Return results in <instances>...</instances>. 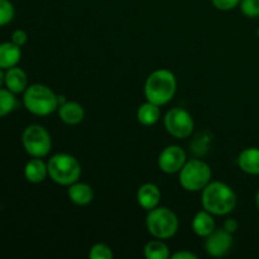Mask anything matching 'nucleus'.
<instances>
[{
	"instance_id": "nucleus-22",
	"label": "nucleus",
	"mask_w": 259,
	"mask_h": 259,
	"mask_svg": "<svg viewBox=\"0 0 259 259\" xmlns=\"http://www.w3.org/2000/svg\"><path fill=\"white\" fill-rule=\"evenodd\" d=\"M14 5L9 0H0V27L9 24L14 19Z\"/></svg>"
},
{
	"instance_id": "nucleus-6",
	"label": "nucleus",
	"mask_w": 259,
	"mask_h": 259,
	"mask_svg": "<svg viewBox=\"0 0 259 259\" xmlns=\"http://www.w3.org/2000/svg\"><path fill=\"white\" fill-rule=\"evenodd\" d=\"M211 168L202 159L192 158L186 161L180 171V184L186 191H202L211 182Z\"/></svg>"
},
{
	"instance_id": "nucleus-31",
	"label": "nucleus",
	"mask_w": 259,
	"mask_h": 259,
	"mask_svg": "<svg viewBox=\"0 0 259 259\" xmlns=\"http://www.w3.org/2000/svg\"><path fill=\"white\" fill-rule=\"evenodd\" d=\"M257 34H258V37H259V28H258V30H257Z\"/></svg>"
},
{
	"instance_id": "nucleus-4",
	"label": "nucleus",
	"mask_w": 259,
	"mask_h": 259,
	"mask_svg": "<svg viewBox=\"0 0 259 259\" xmlns=\"http://www.w3.org/2000/svg\"><path fill=\"white\" fill-rule=\"evenodd\" d=\"M48 176L61 186H70L78 181L81 176V164L76 157L68 153H57L47 163Z\"/></svg>"
},
{
	"instance_id": "nucleus-14",
	"label": "nucleus",
	"mask_w": 259,
	"mask_h": 259,
	"mask_svg": "<svg viewBox=\"0 0 259 259\" xmlns=\"http://www.w3.org/2000/svg\"><path fill=\"white\" fill-rule=\"evenodd\" d=\"M8 90L12 91L13 94H22L24 93L25 89L28 88V77L27 73L23 68L14 66L12 68H8L5 72V82Z\"/></svg>"
},
{
	"instance_id": "nucleus-9",
	"label": "nucleus",
	"mask_w": 259,
	"mask_h": 259,
	"mask_svg": "<svg viewBox=\"0 0 259 259\" xmlns=\"http://www.w3.org/2000/svg\"><path fill=\"white\" fill-rule=\"evenodd\" d=\"M186 152L180 146H168L159 153L158 167L164 174H176L181 171L184 164L186 163Z\"/></svg>"
},
{
	"instance_id": "nucleus-8",
	"label": "nucleus",
	"mask_w": 259,
	"mask_h": 259,
	"mask_svg": "<svg viewBox=\"0 0 259 259\" xmlns=\"http://www.w3.org/2000/svg\"><path fill=\"white\" fill-rule=\"evenodd\" d=\"M164 128L177 139L189 138L195 128L191 114L182 108H174L167 111L164 116Z\"/></svg>"
},
{
	"instance_id": "nucleus-26",
	"label": "nucleus",
	"mask_w": 259,
	"mask_h": 259,
	"mask_svg": "<svg viewBox=\"0 0 259 259\" xmlns=\"http://www.w3.org/2000/svg\"><path fill=\"white\" fill-rule=\"evenodd\" d=\"M12 42L14 45L19 46V47H23L25 43L28 42V34L25 30L23 29H17L12 33Z\"/></svg>"
},
{
	"instance_id": "nucleus-7",
	"label": "nucleus",
	"mask_w": 259,
	"mask_h": 259,
	"mask_svg": "<svg viewBox=\"0 0 259 259\" xmlns=\"http://www.w3.org/2000/svg\"><path fill=\"white\" fill-rule=\"evenodd\" d=\"M22 143L24 151L30 157L43 158L52 149V139L45 126L39 124H32L24 129L22 136Z\"/></svg>"
},
{
	"instance_id": "nucleus-3",
	"label": "nucleus",
	"mask_w": 259,
	"mask_h": 259,
	"mask_svg": "<svg viewBox=\"0 0 259 259\" xmlns=\"http://www.w3.org/2000/svg\"><path fill=\"white\" fill-rule=\"evenodd\" d=\"M23 94L25 109L34 115L47 116L60 106L58 95H56L52 89L42 83H33L28 86Z\"/></svg>"
},
{
	"instance_id": "nucleus-24",
	"label": "nucleus",
	"mask_w": 259,
	"mask_h": 259,
	"mask_svg": "<svg viewBox=\"0 0 259 259\" xmlns=\"http://www.w3.org/2000/svg\"><path fill=\"white\" fill-rule=\"evenodd\" d=\"M240 10L248 18L259 17V0H242L240 2Z\"/></svg>"
},
{
	"instance_id": "nucleus-13",
	"label": "nucleus",
	"mask_w": 259,
	"mask_h": 259,
	"mask_svg": "<svg viewBox=\"0 0 259 259\" xmlns=\"http://www.w3.org/2000/svg\"><path fill=\"white\" fill-rule=\"evenodd\" d=\"M67 196L71 202L78 206H86L94 200V190L85 182H73L68 186Z\"/></svg>"
},
{
	"instance_id": "nucleus-18",
	"label": "nucleus",
	"mask_w": 259,
	"mask_h": 259,
	"mask_svg": "<svg viewBox=\"0 0 259 259\" xmlns=\"http://www.w3.org/2000/svg\"><path fill=\"white\" fill-rule=\"evenodd\" d=\"M48 176V167L40 158L33 157L24 167V177L30 184H40Z\"/></svg>"
},
{
	"instance_id": "nucleus-12",
	"label": "nucleus",
	"mask_w": 259,
	"mask_h": 259,
	"mask_svg": "<svg viewBox=\"0 0 259 259\" xmlns=\"http://www.w3.org/2000/svg\"><path fill=\"white\" fill-rule=\"evenodd\" d=\"M58 115L61 120L67 125H76L83 120L85 110L82 105L76 101H65L58 106Z\"/></svg>"
},
{
	"instance_id": "nucleus-5",
	"label": "nucleus",
	"mask_w": 259,
	"mask_h": 259,
	"mask_svg": "<svg viewBox=\"0 0 259 259\" xmlns=\"http://www.w3.org/2000/svg\"><path fill=\"white\" fill-rule=\"evenodd\" d=\"M146 225L152 237L164 240L176 234L179 230V219L168 207L157 206L148 211Z\"/></svg>"
},
{
	"instance_id": "nucleus-15",
	"label": "nucleus",
	"mask_w": 259,
	"mask_h": 259,
	"mask_svg": "<svg viewBox=\"0 0 259 259\" xmlns=\"http://www.w3.org/2000/svg\"><path fill=\"white\" fill-rule=\"evenodd\" d=\"M238 166L244 174L258 176L259 175V148L249 147L240 152L238 157Z\"/></svg>"
},
{
	"instance_id": "nucleus-17",
	"label": "nucleus",
	"mask_w": 259,
	"mask_h": 259,
	"mask_svg": "<svg viewBox=\"0 0 259 259\" xmlns=\"http://www.w3.org/2000/svg\"><path fill=\"white\" fill-rule=\"evenodd\" d=\"M215 229H217V225H215L214 215L205 209L197 212L192 219V230L199 237L206 238Z\"/></svg>"
},
{
	"instance_id": "nucleus-2",
	"label": "nucleus",
	"mask_w": 259,
	"mask_h": 259,
	"mask_svg": "<svg viewBox=\"0 0 259 259\" xmlns=\"http://www.w3.org/2000/svg\"><path fill=\"white\" fill-rule=\"evenodd\" d=\"M176 89L177 80L174 72L166 68H159L147 77L144 83V95L147 101L163 106L174 99Z\"/></svg>"
},
{
	"instance_id": "nucleus-19",
	"label": "nucleus",
	"mask_w": 259,
	"mask_h": 259,
	"mask_svg": "<svg viewBox=\"0 0 259 259\" xmlns=\"http://www.w3.org/2000/svg\"><path fill=\"white\" fill-rule=\"evenodd\" d=\"M159 108L161 106L156 105L151 101H146L137 110V119L144 126L154 125L161 118V109Z\"/></svg>"
},
{
	"instance_id": "nucleus-25",
	"label": "nucleus",
	"mask_w": 259,
	"mask_h": 259,
	"mask_svg": "<svg viewBox=\"0 0 259 259\" xmlns=\"http://www.w3.org/2000/svg\"><path fill=\"white\" fill-rule=\"evenodd\" d=\"M242 0H211L212 5L217 8L218 10H223V12H228L234 8H237L240 4Z\"/></svg>"
},
{
	"instance_id": "nucleus-11",
	"label": "nucleus",
	"mask_w": 259,
	"mask_h": 259,
	"mask_svg": "<svg viewBox=\"0 0 259 259\" xmlns=\"http://www.w3.org/2000/svg\"><path fill=\"white\" fill-rule=\"evenodd\" d=\"M137 201L144 210L154 209L161 201V191L154 184H144L137 191Z\"/></svg>"
},
{
	"instance_id": "nucleus-20",
	"label": "nucleus",
	"mask_w": 259,
	"mask_h": 259,
	"mask_svg": "<svg viewBox=\"0 0 259 259\" xmlns=\"http://www.w3.org/2000/svg\"><path fill=\"white\" fill-rule=\"evenodd\" d=\"M144 257L147 259H168L169 249L162 239L149 240L144 247Z\"/></svg>"
},
{
	"instance_id": "nucleus-21",
	"label": "nucleus",
	"mask_w": 259,
	"mask_h": 259,
	"mask_svg": "<svg viewBox=\"0 0 259 259\" xmlns=\"http://www.w3.org/2000/svg\"><path fill=\"white\" fill-rule=\"evenodd\" d=\"M17 106L18 101L15 94L8 89L0 88V118L9 115L14 109H17Z\"/></svg>"
},
{
	"instance_id": "nucleus-1",
	"label": "nucleus",
	"mask_w": 259,
	"mask_h": 259,
	"mask_svg": "<svg viewBox=\"0 0 259 259\" xmlns=\"http://www.w3.org/2000/svg\"><path fill=\"white\" fill-rule=\"evenodd\" d=\"M201 204L206 211L217 217L230 214L237 206V195L229 185L220 181L210 182L201 194Z\"/></svg>"
},
{
	"instance_id": "nucleus-28",
	"label": "nucleus",
	"mask_w": 259,
	"mask_h": 259,
	"mask_svg": "<svg viewBox=\"0 0 259 259\" xmlns=\"http://www.w3.org/2000/svg\"><path fill=\"white\" fill-rule=\"evenodd\" d=\"M172 259H197V255L194 254L192 252L189 250H181V252H177L175 254L171 255Z\"/></svg>"
},
{
	"instance_id": "nucleus-23",
	"label": "nucleus",
	"mask_w": 259,
	"mask_h": 259,
	"mask_svg": "<svg viewBox=\"0 0 259 259\" xmlns=\"http://www.w3.org/2000/svg\"><path fill=\"white\" fill-rule=\"evenodd\" d=\"M90 259H113L114 254L111 248L105 243H98V244L93 245L89 253Z\"/></svg>"
},
{
	"instance_id": "nucleus-16",
	"label": "nucleus",
	"mask_w": 259,
	"mask_h": 259,
	"mask_svg": "<svg viewBox=\"0 0 259 259\" xmlns=\"http://www.w3.org/2000/svg\"><path fill=\"white\" fill-rule=\"evenodd\" d=\"M22 58V50L19 46L10 42L0 43V68L8 70L19 63Z\"/></svg>"
},
{
	"instance_id": "nucleus-30",
	"label": "nucleus",
	"mask_w": 259,
	"mask_h": 259,
	"mask_svg": "<svg viewBox=\"0 0 259 259\" xmlns=\"http://www.w3.org/2000/svg\"><path fill=\"white\" fill-rule=\"evenodd\" d=\"M255 206H257V209L259 211V191L257 192V195H255Z\"/></svg>"
},
{
	"instance_id": "nucleus-29",
	"label": "nucleus",
	"mask_w": 259,
	"mask_h": 259,
	"mask_svg": "<svg viewBox=\"0 0 259 259\" xmlns=\"http://www.w3.org/2000/svg\"><path fill=\"white\" fill-rule=\"evenodd\" d=\"M4 82H5V73H4V70L0 68V88L4 85Z\"/></svg>"
},
{
	"instance_id": "nucleus-27",
	"label": "nucleus",
	"mask_w": 259,
	"mask_h": 259,
	"mask_svg": "<svg viewBox=\"0 0 259 259\" xmlns=\"http://www.w3.org/2000/svg\"><path fill=\"white\" fill-rule=\"evenodd\" d=\"M238 228H239V223L235 219H233V218H229V219L225 220L224 225H223V229H225L230 234H234L238 230Z\"/></svg>"
},
{
	"instance_id": "nucleus-10",
	"label": "nucleus",
	"mask_w": 259,
	"mask_h": 259,
	"mask_svg": "<svg viewBox=\"0 0 259 259\" xmlns=\"http://www.w3.org/2000/svg\"><path fill=\"white\" fill-rule=\"evenodd\" d=\"M233 247V237L225 229H215L205 238V250L215 258L224 257Z\"/></svg>"
}]
</instances>
